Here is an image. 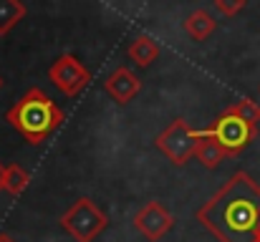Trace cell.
I'll list each match as a JSON object with an SVG mask.
<instances>
[{"mask_svg": "<svg viewBox=\"0 0 260 242\" xmlns=\"http://www.w3.org/2000/svg\"><path fill=\"white\" fill-rule=\"evenodd\" d=\"M3 179H5V166H3V161H0V189H3Z\"/></svg>", "mask_w": 260, "mask_h": 242, "instance_id": "cell-16", "label": "cell"}, {"mask_svg": "<svg viewBox=\"0 0 260 242\" xmlns=\"http://www.w3.org/2000/svg\"><path fill=\"white\" fill-rule=\"evenodd\" d=\"M25 5L23 0H0V38L8 36L23 18H25Z\"/></svg>", "mask_w": 260, "mask_h": 242, "instance_id": "cell-12", "label": "cell"}, {"mask_svg": "<svg viewBox=\"0 0 260 242\" xmlns=\"http://www.w3.org/2000/svg\"><path fill=\"white\" fill-rule=\"evenodd\" d=\"M258 91H260V88H258Z\"/></svg>", "mask_w": 260, "mask_h": 242, "instance_id": "cell-20", "label": "cell"}, {"mask_svg": "<svg viewBox=\"0 0 260 242\" xmlns=\"http://www.w3.org/2000/svg\"><path fill=\"white\" fill-rule=\"evenodd\" d=\"M197 222L217 242H258L260 187L248 171H235L200 210Z\"/></svg>", "mask_w": 260, "mask_h": 242, "instance_id": "cell-1", "label": "cell"}, {"mask_svg": "<svg viewBox=\"0 0 260 242\" xmlns=\"http://www.w3.org/2000/svg\"><path fill=\"white\" fill-rule=\"evenodd\" d=\"M134 227L149 242H159L174 227V217L162 202H147L134 215Z\"/></svg>", "mask_w": 260, "mask_h": 242, "instance_id": "cell-7", "label": "cell"}, {"mask_svg": "<svg viewBox=\"0 0 260 242\" xmlns=\"http://www.w3.org/2000/svg\"><path fill=\"white\" fill-rule=\"evenodd\" d=\"M126 53H129V58H132L139 68H149V66L157 61V56H159V43H157L152 36H139V38H134V41L129 43Z\"/></svg>", "mask_w": 260, "mask_h": 242, "instance_id": "cell-11", "label": "cell"}, {"mask_svg": "<svg viewBox=\"0 0 260 242\" xmlns=\"http://www.w3.org/2000/svg\"><path fill=\"white\" fill-rule=\"evenodd\" d=\"M194 159L200 161L205 169H217L220 161L225 159V152L222 147L205 131V129H197V144H194Z\"/></svg>", "mask_w": 260, "mask_h": 242, "instance_id": "cell-9", "label": "cell"}, {"mask_svg": "<svg viewBox=\"0 0 260 242\" xmlns=\"http://www.w3.org/2000/svg\"><path fill=\"white\" fill-rule=\"evenodd\" d=\"M230 109H233L235 114H240L243 119H248L250 124H258L260 121V106L253 98H240V101H235Z\"/></svg>", "mask_w": 260, "mask_h": 242, "instance_id": "cell-14", "label": "cell"}, {"mask_svg": "<svg viewBox=\"0 0 260 242\" xmlns=\"http://www.w3.org/2000/svg\"><path fill=\"white\" fill-rule=\"evenodd\" d=\"M28 182H30V174L20 166V164H8L5 166V179H3V189L13 197H20L25 189H28Z\"/></svg>", "mask_w": 260, "mask_h": 242, "instance_id": "cell-13", "label": "cell"}, {"mask_svg": "<svg viewBox=\"0 0 260 242\" xmlns=\"http://www.w3.org/2000/svg\"><path fill=\"white\" fill-rule=\"evenodd\" d=\"M225 152V157H238L245 152V147L258 136V124H250L240 114H235L230 106L215 119L212 126L205 129Z\"/></svg>", "mask_w": 260, "mask_h": 242, "instance_id": "cell-3", "label": "cell"}, {"mask_svg": "<svg viewBox=\"0 0 260 242\" xmlns=\"http://www.w3.org/2000/svg\"><path fill=\"white\" fill-rule=\"evenodd\" d=\"M5 121L28 142V144H43L61 124H63V109L48 98L38 86L28 88L8 111Z\"/></svg>", "mask_w": 260, "mask_h": 242, "instance_id": "cell-2", "label": "cell"}, {"mask_svg": "<svg viewBox=\"0 0 260 242\" xmlns=\"http://www.w3.org/2000/svg\"><path fill=\"white\" fill-rule=\"evenodd\" d=\"M154 144L174 166H184L187 161L194 157L197 129H192L184 119H174L172 124L154 139Z\"/></svg>", "mask_w": 260, "mask_h": 242, "instance_id": "cell-5", "label": "cell"}, {"mask_svg": "<svg viewBox=\"0 0 260 242\" xmlns=\"http://www.w3.org/2000/svg\"><path fill=\"white\" fill-rule=\"evenodd\" d=\"M0 242H15L10 235H5V232H0Z\"/></svg>", "mask_w": 260, "mask_h": 242, "instance_id": "cell-17", "label": "cell"}, {"mask_svg": "<svg viewBox=\"0 0 260 242\" xmlns=\"http://www.w3.org/2000/svg\"><path fill=\"white\" fill-rule=\"evenodd\" d=\"M109 225V215L96 207L93 199L81 197L76 199L63 215H61V227L74 237L76 242L96 240Z\"/></svg>", "mask_w": 260, "mask_h": 242, "instance_id": "cell-4", "label": "cell"}, {"mask_svg": "<svg viewBox=\"0 0 260 242\" xmlns=\"http://www.w3.org/2000/svg\"><path fill=\"white\" fill-rule=\"evenodd\" d=\"M48 79L53 81V86H56L63 96L74 98V96H79L88 83H91V71H88L74 53H63V56H58V58L48 66Z\"/></svg>", "mask_w": 260, "mask_h": 242, "instance_id": "cell-6", "label": "cell"}, {"mask_svg": "<svg viewBox=\"0 0 260 242\" xmlns=\"http://www.w3.org/2000/svg\"><path fill=\"white\" fill-rule=\"evenodd\" d=\"M212 3H215V10H217L220 15H225V18L238 15V13L248 5V0H212Z\"/></svg>", "mask_w": 260, "mask_h": 242, "instance_id": "cell-15", "label": "cell"}, {"mask_svg": "<svg viewBox=\"0 0 260 242\" xmlns=\"http://www.w3.org/2000/svg\"><path fill=\"white\" fill-rule=\"evenodd\" d=\"M215 28H217V20H215L205 8L192 10V13L187 15V20H184V33H187L189 38H194V41H207V38L215 33Z\"/></svg>", "mask_w": 260, "mask_h": 242, "instance_id": "cell-10", "label": "cell"}, {"mask_svg": "<svg viewBox=\"0 0 260 242\" xmlns=\"http://www.w3.org/2000/svg\"><path fill=\"white\" fill-rule=\"evenodd\" d=\"M258 242H260V237H258Z\"/></svg>", "mask_w": 260, "mask_h": 242, "instance_id": "cell-19", "label": "cell"}, {"mask_svg": "<svg viewBox=\"0 0 260 242\" xmlns=\"http://www.w3.org/2000/svg\"><path fill=\"white\" fill-rule=\"evenodd\" d=\"M0 86H3V79H0Z\"/></svg>", "mask_w": 260, "mask_h": 242, "instance_id": "cell-18", "label": "cell"}, {"mask_svg": "<svg viewBox=\"0 0 260 242\" xmlns=\"http://www.w3.org/2000/svg\"><path fill=\"white\" fill-rule=\"evenodd\" d=\"M139 88H142L139 76H137L132 68H126V66H119L116 71L109 74V79L104 81V91H106L116 103H121V106H126V103L139 93Z\"/></svg>", "mask_w": 260, "mask_h": 242, "instance_id": "cell-8", "label": "cell"}]
</instances>
